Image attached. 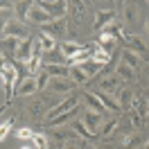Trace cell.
<instances>
[{
  "mask_svg": "<svg viewBox=\"0 0 149 149\" xmlns=\"http://www.w3.org/2000/svg\"><path fill=\"white\" fill-rule=\"evenodd\" d=\"M9 14L11 11H0V41L5 36V25H7V20H9Z\"/></svg>",
  "mask_w": 149,
  "mask_h": 149,
  "instance_id": "cell-38",
  "label": "cell"
},
{
  "mask_svg": "<svg viewBox=\"0 0 149 149\" xmlns=\"http://www.w3.org/2000/svg\"><path fill=\"white\" fill-rule=\"evenodd\" d=\"M100 2H111V0H100Z\"/></svg>",
  "mask_w": 149,
  "mask_h": 149,
  "instance_id": "cell-44",
  "label": "cell"
},
{
  "mask_svg": "<svg viewBox=\"0 0 149 149\" xmlns=\"http://www.w3.org/2000/svg\"><path fill=\"white\" fill-rule=\"evenodd\" d=\"M36 81H38V93H43V91H45V86H47V81H50V74H47L45 70H41L38 77H36Z\"/></svg>",
  "mask_w": 149,
  "mask_h": 149,
  "instance_id": "cell-36",
  "label": "cell"
},
{
  "mask_svg": "<svg viewBox=\"0 0 149 149\" xmlns=\"http://www.w3.org/2000/svg\"><path fill=\"white\" fill-rule=\"evenodd\" d=\"M0 81H2V88H5V93H7V102L11 104L14 95H16V84H18V72L14 70V65L9 63V59H7V63H5V68H2V74H0Z\"/></svg>",
  "mask_w": 149,
  "mask_h": 149,
  "instance_id": "cell-1",
  "label": "cell"
},
{
  "mask_svg": "<svg viewBox=\"0 0 149 149\" xmlns=\"http://www.w3.org/2000/svg\"><path fill=\"white\" fill-rule=\"evenodd\" d=\"M95 43L102 47L104 52H109V54H111L113 50H115V45H118V41H115L113 36H109L106 32H100V36H97V41H95Z\"/></svg>",
  "mask_w": 149,
  "mask_h": 149,
  "instance_id": "cell-22",
  "label": "cell"
},
{
  "mask_svg": "<svg viewBox=\"0 0 149 149\" xmlns=\"http://www.w3.org/2000/svg\"><path fill=\"white\" fill-rule=\"evenodd\" d=\"M11 127H14V118H7V120L0 124V142L9 136V131H11Z\"/></svg>",
  "mask_w": 149,
  "mask_h": 149,
  "instance_id": "cell-34",
  "label": "cell"
},
{
  "mask_svg": "<svg viewBox=\"0 0 149 149\" xmlns=\"http://www.w3.org/2000/svg\"><path fill=\"white\" fill-rule=\"evenodd\" d=\"M138 145H142V131L140 129H131L127 136H124V140H122V147L124 149H133L138 147Z\"/></svg>",
  "mask_w": 149,
  "mask_h": 149,
  "instance_id": "cell-16",
  "label": "cell"
},
{
  "mask_svg": "<svg viewBox=\"0 0 149 149\" xmlns=\"http://www.w3.org/2000/svg\"><path fill=\"white\" fill-rule=\"evenodd\" d=\"M111 20H115V11L113 9H97L95 11V20H93V29L95 32H102Z\"/></svg>",
  "mask_w": 149,
  "mask_h": 149,
  "instance_id": "cell-8",
  "label": "cell"
},
{
  "mask_svg": "<svg viewBox=\"0 0 149 149\" xmlns=\"http://www.w3.org/2000/svg\"><path fill=\"white\" fill-rule=\"evenodd\" d=\"M120 77H118V74L113 72L111 77H102V79H100V91H106V93H109V91H118V88H120Z\"/></svg>",
  "mask_w": 149,
  "mask_h": 149,
  "instance_id": "cell-23",
  "label": "cell"
},
{
  "mask_svg": "<svg viewBox=\"0 0 149 149\" xmlns=\"http://www.w3.org/2000/svg\"><path fill=\"white\" fill-rule=\"evenodd\" d=\"M16 136H18V140H32V138H34V131L27 129V127H23V129L16 131Z\"/></svg>",
  "mask_w": 149,
  "mask_h": 149,
  "instance_id": "cell-37",
  "label": "cell"
},
{
  "mask_svg": "<svg viewBox=\"0 0 149 149\" xmlns=\"http://www.w3.org/2000/svg\"><path fill=\"white\" fill-rule=\"evenodd\" d=\"M74 106H79V97H77V95H68L63 102H59L54 109L47 111L45 120H52V118H56V115H61V113H65V111H70V109H74ZM45 120H43V122H45Z\"/></svg>",
  "mask_w": 149,
  "mask_h": 149,
  "instance_id": "cell-7",
  "label": "cell"
},
{
  "mask_svg": "<svg viewBox=\"0 0 149 149\" xmlns=\"http://www.w3.org/2000/svg\"><path fill=\"white\" fill-rule=\"evenodd\" d=\"M34 2H36V0H34Z\"/></svg>",
  "mask_w": 149,
  "mask_h": 149,
  "instance_id": "cell-48",
  "label": "cell"
},
{
  "mask_svg": "<svg viewBox=\"0 0 149 149\" xmlns=\"http://www.w3.org/2000/svg\"><path fill=\"white\" fill-rule=\"evenodd\" d=\"M20 149H32V147H20Z\"/></svg>",
  "mask_w": 149,
  "mask_h": 149,
  "instance_id": "cell-45",
  "label": "cell"
},
{
  "mask_svg": "<svg viewBox=\"0 0 149 149\" xmlns=\"http://www.w3.org/2000/svg\"><path fill=\"white\" fill-rule=\"evenodd\" d=\"M145 32H147V43H149V16H147V23H145Z\"/></svg>",
  "mask_w": 149,
  "mask_h": 149,
  "instance_id": "cell-41",
  "label": "cell"
},
{
  "mask_svg": "<svg viewBox=\"0 0 149 149\" xmlns=\"http://www.w3.org/2000/svg\"><path fill=\"white\" fill-rule=\"evenodd\" d=\"M32 93H38L36 77H27V79H23L20 84H16V95H32Z\"/></svg>",
  "mask_w": 149,
  "mask_h": 149,
  "instance_id": "cell-15",
  "label": "cell"
},
{
  "mask_svg": "<svg viewBox=\"0 0 149 149\" xmlns=\"http://www.w3.org/2000/svg\"><path fill=\"white\" fill-rule=\"evenodd\" d=\"M41 32L43 34H47V36H52V38H65V20L63 18H59V20H50V23H45V25H41Z\"/></svg>",
  "mask_w": 149,
  "mask_h": 149,
  "instance_id": "cell-6",
  "label": "cell"
},
{
  "mask_svg": "<svg viewBox=\"0 0 149 149\" xmlns=\"http://www.w3.org/2000/svg\"><path fill=\"white\" fill-rule=\"evenodd\" d=\"M70 79H72L77 86H84L86 81L91 79V77H88L84 70H81V65H70Z\"/></svg>",
  "mask_w": 149,
  "mask_h": 149,
  "instance_id": "cell-30",
  "label": "cell"
},
{
  "mask_svg": "<svg viewBox=\"0 0 149 149\" xmlns=\"http://www.w3.org/2000/svg\"><path fill=\"white\" fill-rule=\"evenodd\" d=\"M32 142H34V147H38V149H47V136L45 133H34Z\"/></svg>",
  "mask_w": 149,
  "mask_h": 149,
  "instance_id": "cell-35",
  "label": "cell"
},
{
  "mask_svg": "<svg viewBox=\"0 0 149 149\" xmlns=\"http://www.w3.org/2000/svg\"><path fill=\"white\" fill-rule=\"evenodd\" d=\"M145 104H147V118H149V91L145 93Z\"/></svg>",
  "mask_w": 149,
  "mask_h": 149,
  "instance_id": "cell-40",
  "label": "cell"
},
{
  "mask_svg": "<svg viewBox=\"0 0 149 149\" xmlns=\"http://www.w3.org/2000/svg\"><path fill=\"white\" fill-rule=\"evenodd\" d=\"M41 70H45L50 77H70L68 63H41Z\"/></svg>",
  "mask_w": 149,
  "mask_h": 149,
  "instance_id": "cell-13",
  "label": "cell"
},
{
  "mask_svg": "<svg viewBox=\"0 0 149 149\" xmlns=\"http://www.w3.org/2000/svg\"><path fill=\"white\" fill-rule=\"evenodd\" d=\"M77 88V84H74L70 77H50V81H47L45 91L47 93H70V91H74Z\"/></svg>",
  "mask_w": 149,
  "mask_h": 149,
  "instance_id": "cell-3",
  "label": "cell"
},
{
  "mask_svg": "<svg viewBox=\"0 0 149 149\" xmlns=\"http://www.w3.org/2000/svg\"><path fill=\"white\" fill-rule=\"evenodd\" d=\"M93 59H95V61H100V63H104V65L111 63V54H109V52H104L97 43H95V50H93Z\"/></svg>",
  "mask_w": 149,
  "mask_h": 149,
  "instance_id": "cell-33",
  "label": "cell"
},
{
  "mask_svg": "<svg viewBox=\"0 0 149 149\" xmlns=\"http://www.w3.org/2000/svg\"><path fill=\"white\" fill-rule=\"evenodd\" d=\"M122 43L129 47V50L138 52L140 56H145V54H147V43H145V41H142L138 34H127V36L122 38Z\"/></svg>",
  "mask_w": 149,
  "mask_h": 149,
  "instance_id": "cell-9",
  "label": "cell"
},
{
  "mask_svg": "<svg viewBox=\"0 0 149 149\" xmlns=\"http://www.w3.org/2000/svg\"><path fill=\"white\" fill-rule=\"evenodd\" d=\"M124 18H122V25L124 23H129V25H138L140 20H142V5H140L138 0H127L124 2Z\"/></svg>",
  "mask_w": 149,
  "mask_h": 149,
  "instance_id": "cell-2",
  "label": "cell"
},
{
  "mask_svg": "<svg viewBox=\"0 0 149 149\" xmlns=\"http://www.w3.org/2000/svg\"><path fill=\"white\" fill-rule=\"evenodd\" d=\"M7 106H9V102H5L2 106H0V113H2V111H7Z\"/></svg>",
  "mask_w": 149,
  "mask_h": 149,
  "instance_id": "cell-42",
  "label": "cell"
},
{
  "mask_svg": "<svg viewBox=\"0 0 149 149\" xmlns=\"http://www.w3.org/2000/svg\"><path fill=\"white\" fill-rule=\"evenodd\" d=\"M34 5H38L41 9H45L52 18L59 16V18H63L65 9H68V5H65V0H36Z\"/></svg>",
  "mask_w": 149,
  "mask_h": 149,
  "instance_id": "cell-5",
  "label": "cell"
},
{
  "mask_svg": "<svg viewBox=\"0 0 149 149\" xmlns=\"http://www.w3.org/2000/svg\"><path fill=\"white\" fill-rule=\"evenodd\" d=\"M72 131L77 133V136H79V138H84L86 142H88V140H95V138H97L93 131H88V129H86V124H84L81 120H74V122H72Z\"/></svg>",
  "mask_w": 149,
  "mask_h": 149,
  "instance_id": "cell-26",
  "label": "cell"
},
{
  "mask_svg": "<svg viewBox=\"0 0 149 149\" xmlns=\"http://www.w3.org/2000/svg\"><path fill=\"white\" fill-rule=\"evenodd\" d=\"M118 122H120V118H111V120H104L102 124H100V131H95L100 138H109V136H113V131L118 129Z\"/></svg>",
  "mask_w": 149,
  "mask_h": 149,
  "instance_id": "cell-20",
  "label": "cell"
},
{
  "mask_svg": "<svg viewBox=\"0 0 149 149\" xmlns=\"http://www.w3.org/2000/svg\"><path fill=\"white\" fill-rule=\"evenodd\" d=\"M27 20L41 27V25H45V23H50V20H52V16H50V14H47L45 9H41L38 5H32V9L27 11Z\"/></svg>",
  "mask_w": 149,
  "mask_h": 149,
  "instance_id": "cell-11",
  "label": "cell"
},
{
  "mask_svg": "<svg viewBox=\"0 0 149 149\" xmlns=\"http://www.w3.org/2000/svg\"><path fill=\"white\" fill-rule=\"evenodd\" d=\"M81 122L86 124V129H88V131H93V133H95V129H100V124L104 122V113L86 111V113H84V118H81ZM95 136H97V133H95Z\"/></svg>",
  "mask_w": 149,
  "mask_h": 149,
  "instance_id": "cell-12",
  "label": "cell"
},
{
  "mask_svg": "<svg viewBox=\"0 0 149 149\" xmlns=\"http://www.w3.org/2000/svg\"><path fill=\"white\" fill-rule=\"evenodd\" d=\"M84 102L88 104L93 111H97V113H104V115H106V111H109V109L102 104V100H100L95 93H91V91H86V93H84Z\"/></svg>",
  "mask_w": 149,
  "mask_h": 149,
  "instance_id": "cell-18",
  "label": "cell"
},
{
  "mask_svg": "<svg viewBox=\"0 0 149 149\" xmlns=\"http://www.w3.org/2000/svg\"><path fill=\"white\" fill-rule=\"evenodd\" d=\"M102 32H106V34H109V36H113L115 41H122V38H124V34H122V20H118V18L111 20V23L102 29Z\"/></svg>",
  "mask_w": 149,
  "mask_h": 149,
  "instance_id": "cell-24",
  "label": "cell"
},
{
  "mask_svg": "<svg viewBox=\"0 0 149 149\" xmlns=\"http://www.w3.org/2000/svg\"><path fill=\"white\" fill-rule=\"evenodd\" d=\"M115 74H118V77H120L122 81H124V79H133V68H131V65H127V63H118L115 65Z\"/></svg>",
  "mask_w": 149,
  "mask_h": 149,
  "instance_id": "cell-32",
  "label": "cell"
},
{
  "mask_svg": "<svg viewBox=\"0 0 149 149\" xmlns=\"http://www.w3.org/2000/svg\"><path fill=\"white\" fill-rule=\"evenodd\" d=\"M32 5H34V0H18V2L14 5L16 18H18V20H27V11L32 9Z\"/></svg>",
  "mask_w": 149,
  "mask_h": 149,
  "instance_id": "cell-25",
  "label": "cell"
},
{
  "mask_svg": "<svg viewBox=\"0 0 149 149\" xmlns=\"http://www.w3.org/2000/svg\"><path fill=\"white\" fill-rule=\"evenodd\" d=\"M5 36H14V38H27L29 36V29H27V25L23 23V20H18V18H9L7 20V25H5ZM2 36V38H5Z\"/></svg>",
  "mask_w": 149,
  "mask_h": 149,
  "instance_id": "cell-4",
  "label": "cell"
},
{
  "mask_svg": "<svg viewBox=\"0 0 149 149\" xmlns=\"http://www.w3.org/2000/svg\"><path fill=\"white\" fill-rule=\"evenodd\" d=\"M38 45H41L43 52H50V50H54V47H56V38L47 36V34H43V32H38Z\"/></svg>",
  "mask_w": 149,
  "mask_h": 149,
  "instance_id": "cell-31",
  "label": "cell"
},
{
  "mask_svg": "<svg viewBox=\"0 0 149 149\" xmlns=\"http://www.w3.org/2000/svg\"><path fill=\"white\" fill-rule=\"evenodd\" d=\"M59 47H61V52H63V56H65V59H70V56H74L77 52H81V50H84L86 45H79L77 41H74V43H72V41H63V43H61Z\"/></svg>",
  "mask_w": 149,
  "mask_h": 149,
  "instance_id": "cell-27",
  "label": "cell"
},
{
  "mask_svg": "<svg viewBox=\"0 0 149 149\" xmlns=\"http://www.w3.org/2000/svg\"><path fill=\"white\" fill-rule=\"evenodd\" d=\"M0 11H14V5L9 0H0Z\"/></svg>",
  "mask_w": 149,
  "mask_h": 149,
  "instance_id": "cell-39",
  "label": "cell"
},
{
  "mask_svg": "<svg viewBox=\"0 0 149 149\" xmlns=\"http://www.w3.org/2000/svg\"><path fill=\"white\" fill-rule=\"evenodd\" d=\"M145 149H149V140H147V142H145Z\"/></svg>",
  "mask_w": 149,
  "mask_h": 149,
  "instance_id": "cell-43",
  "label": "cell"
},
{
  "mask_svg": "<svg viewBox=\"0 0 149 149\" xmlns=\"http://www.w3.org/2000/svg\"><path fill=\"white\" fill-rule=\"evenodd\" d=\"M147 5H149V0H147Z\"/></svg>",
  "mask_w": 149,
  "mask_h": 149,
  "instance_id": "cell-47",
  "label": "cell"
},
{
  "mask_svg": "<svg viewBox=\"0 0 149 149\" xmlns=\"http://www.w3.org/2000/svg\"><path fill=\"white\" fill-rule=\"evenodd\" d=\"M77 65H81V70H84L91 79H93L95 74H102V68H104V63L95 61V59H86V61H81V63H77Z\"/></svg>",
  "mask_w": 149,
  "mask_h": 149,
  "instance_id": "cell-17",
  "label": "cell"
},
{
  "mask_svg": "<svg viewBox=\"0 0 149 149\" xmlns=\"http://www.w3.org/2000/svg\"><path fill=\"white\" fill-rule=\"evenodd\" d=\"M95 95H97V97L102 100V104L106 106V109H109V111H113V113H120V111H122V109H120V104H118V100H115L113 95H109L106 91H97Z\"/></svg>",
  "mask_w": 149,
  "mask_h": 149,
  "instance_id": "cell-21",
  "label": "cell"
},
{
  "mask_svg": "<svg viewBox=\"0 0 149 149\" xmlns=\"http://www.w3.org/2000/svg\"><path fill=\"white\" fill-rule=\"evenodd\" d=\"M18 43H20V38H14V36H5L2 38V52L7 54V59H14L16 56V50H18Z\"/></svg>",
  "mask_w": 149,
  "mask_h": 149,
  "instance_id": "cell-19",
  "label": "cell"
},
{
  "mask_svg": "<svg viewBox=\"0 0 149 149\" xmlns=\"http://www.w3.org/2000/svg\"><path fill=\"white\" fill-rule=\"evenodd\" d=\"M115 100H118V104H120L122 111H129L131 104H133V93H131L127 86H120V88L115 91Z\"/></svg>",
  "mask_w": 149,
  "mask_h": 149,
  "instance_id": "cell-14",
  "label": "cell"
},
{
  "mask_svg": "<svg viewBox=\"0 0 149 149\" xmlns=\"http://www.w3.org/2000/svg\"><path fill=\"white\" fill-rule=\"evenodd\" d=\"M120 54H122V63L131 65V68H138V65H140V54H138V52H133V50H129V47H124Z\"/></svg>",
  "mask_w": 149,
  "mask_h": 149,
  "instance_id": "cell-29",
  "label": "cell"
},
{
  "mask_svg": "<svg viewBox=\"0 0 149 149\" xmlns=\"http://www.w3.org/2000/svg\"><path fill=\"white\" fill-rule=\"evenodd\" d=\"M59 149H86V140L79 138V136L74 133V136H70V138H65Z\"/></svg>",
  "mask_w": 149,
  "mask_h": 149,
  "instance_id": "cell-28",
  "label": "cell"
},
{
  "mask_svg": "<svg viewBox=\"0 0 149 149\" xmlns=\"http://www.w3.org/2000/svg\"><path fill=\"white\" fill-rule=\"evenodd\" d=\"M34 38L32 36H27V38H23L18 43V50H16V56L14 59H18V61H23V63H27L29 61V56H32V50H34Z\"/></svg>",
  "mask_w": 149,
  "mask_h": 149,
  "instance_id": "cell-10",
  "label": "cell"
},
{
  "mask_svg": "<svg viewBox=\"0 0 149 149\" xmlns=\"http://www.w3.org/2000/svg\"><path fill=\"white\" fill-rule=\"evenodd\" d=\"M0 91H2V86H0Z\"/></svg>",
  "mask_w": 149,
  "mask_h": 149,
  "instance_id": "cell-46",
  "label": "cell"
}]
</instances>
